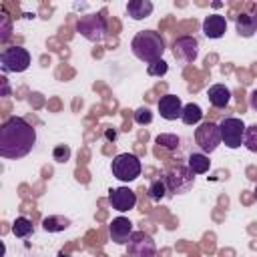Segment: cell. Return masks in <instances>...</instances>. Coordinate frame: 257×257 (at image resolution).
I'll list each match as a JSON object with an SVG mask.
<instances>
[{
	"mask_svg": "<svg viewBox=\"0 0 257 257\" xmlns=\"http://www.w3.org/2000/svg\"><path fill=\"white\" fill-rule=\"evenodd\" d=\"M108 203L114 211L118 213H124V211H131L135 209L137 205V193L128 187H116V189H110L108 191Z\"/></svg>",
	"mask_w": 257,
	"mask_h": 257,
	"instance_id": "8fae6325",
	"label": "cell"
},
{
	"mask_svg": "<svg viewBox=\"0 0 257 257\" xmlns=\"http://www.w3.org/2000/svg\"><path fill=\"white\" fill-rule=\"evenodd\" d=\"M251 16H253V22H255V28H257V6H255V12Z\"/></svg>",
	"mask_w": 257,
	"mask_h": 257,
	"instance_id": "1f68e13d",
	"label": "cell"
},
{
	"mask_svg": "<svg viewBox=\"0 0 257 257\" xmlns=\"http://www.w3.org/2000/svg\"><path fill=\"white\" fill-rule=\"evenodd\" d=\"M235 30H237L239 36H243V38H251V36L257 32L255 22H253V16L247 14V12L237 14V16H235Z\"/></svg>",
	"mask_w": 257,
	"mask_h": 257,
	"instance_id": "e0dca14e",
	"label": "cell"
},
{
	"mask_svg": "<svg viewBox=\"0 0 257 257\" xmlns=\"http://www.w3.org/2000/svg\"><path fill=\"white\" fill-rule=\"evenodd\" d=\"M12 36V18L6 12H0V42H6Z\"/></svg>",
	"mask_w": 257,
	"mask_h": 257,
	"instance_id": "d4e9b609",
	"label": "cell"
},
{
	"mask_svg": "<svg viewBox=\"0 0 257 257\" xmlns=\"http://www.w3.org/2000/svg\"><path fill=\"white\" fill-rule=\"evenodd\" d=\"M30 60V52L24 46H8L0 52V68L4 72H24Z\"/></svg>",
	"mask_w": 257,
	"mask_h": 257,
	"instance_id": "8992f818",
	"label": "cell"
},
{
	"mask_svg": "<svg viewBox=\"0 0 257 257\" xmlns=\"http://www.w3.org/2000/svg\"><path fill=\"white\" fill-rule=\"evenodd\" d=\"M0 86H2V92H0V96H4V98H8L12 90H10V82H8V78H6L4 74L0 76Z\"/></svg>",
	"mask_w": 257,
	"mask_h": 257,
	"instance_id": "f1b7e54d",
	"label": "cell"
},
{
	"mask_svg": "<svg viewBox=\"0 0 257 257\" xmlns=\"http://www.w3.org/2000/svg\"><path fill=\"white\" fill-rule=\"evenodd\" d=\"M147 195H149V199L151 201H161V199H165L167 195H169V189H167V181H165V177H159V179H155L151 185H149V189H147Z\"/></svg>",
	"mask_w": 257,
	"mask_h": 257,
	"instance_id": "7402d4cb",
	"label": "cell"
},
{
	"mask_svg": "<svg viewBox=\"0 0 257 257\" xmlns=\"http://www.w3.org/2000/svg\"><path fill=\"white\" fill-rule=\"evenodd\" d=\"M165 181H167V189H169V195H185L193 189L195 185V173L187 167V165H175L171 167L165 175Z\"/></svg>",
	"mask_w": 257,
	"mask_h": 257,
	"instance_id": "277c9868",
	"label": "cell"
},
{
	"mask_svg": "<svg viewBox=\"0 0 257 257\" xmlns=\"http://www.w3.org/2000/svg\"><path fill=\"white\" fill-rule=\"evenodd\" d=\"M34 233V225L28 217H16L14 223H12V235L16 239H26Z\"/></svg>",
	"mask_w": 257,
	"mask_h": 257,
	"instance_id": "ffe728a7",
	"label": "cell"
},
{
	"mask_svg": "<svg viewBox=\"0 0 257 257\" xmlns=\"http://www.w3.org/2000/svg\"><path fill=\"white\" fill-rule=\"evenodd\" d=\"M141 169H143V165H141L139 157L133 155V153H120L110 163L112 177L122 181V183H131V181L139 179L141 177Z\"/></svg>",
	"mask_w": 257,
	"mask_h": 257,
	"instance_id": "3957f363",
	"label": "cell"
},
{
	"mask_svg": "<svg viewBox=\"0 0 257 257\" xmlns=\"http://www.w3.org/2000/svg\"><path fill=\"white\" fill-rule=\"evenodd\" d=\"M126 255L128 257H155L157 255L155 239L145 231H135L126 243Z\"/></svg>",
	"mask_w": 257,
	"mask_h": 257,
	"instance_id": "9c48e42d",
	"label": "cell"
},
{
	"mask_svg": "<svg viewBox=\"0 0 257 257\" xmlns=\"http://www.w3.org/2000/svg\"><path fill=\"white\" fill-rule=\"evenodd\" d=\"M155 143H157L159 147L167 149V151H175V149L181 145V139H179L177 135H173V133H161V135L155 139Z\"/></svg>",
	"mask_w": 257,
	"mask_h": 257,
	"instance_id": "603a6c76",
	"label": "cell"
},
{
	"mask_svg": "<svg viewBox=\"0 0 257 257\" xmlns=\"http://www.w3.org/2000/svg\"><path fill=\"white\" fill-rule=\"evenodd\" d=\"M76 32L82 38H86L88 42H100L106 36V20L98 12L82 14L76 20Z\"/></svg>",
	"mask_w": 257,
	"mask_h": 257,
	"instance_id": "5b68a950",
	"label": "cell"
},
{
	"mask_svg": "<svg viewBox=\"0 0 257 257\" xmlns=\"http://www.w3.org/2000/svg\"><path fill=\"white\" fill-rule=\"evenodd\" d=\"M167 70H169V64H167L163 58L157 60V62L147 64V74H149V76H165Z\"/></svg>",
	"mask_w": 257,
	"mask_h": 257,
	"instance_id": "484cf974",
	"label": "cell"
},
{
	"mask_svg": "<svg viewBox=\"0 0 257 257\" xmlns=\"http://www.w3.org/2000/svg\"><path fill=\"white\" fill-rule=\"evenodd\" d=\"M70 227V219L64 215H48L42 219V229L46 233H60Z\"/></svg>",
	"mask_w": 257,
	"mask_h": 257,
	"instance_id": "ac0fdd59",
	"label": "cell"
},
{
	"mask_svg": "<svg viewBox=\"0 0 257 257\" xmlns=\"http://www.w3.org/2000/svg\"><path fill=\"white\" fill-rule=\"evenodd\" d=\"M249 106L257 112V88H255V90H251V94H249Z\"/></svg>",
	"mask_w": 257,
	"mask_h": 257,
	"instance_id": "f546056e",
	"label": "cell"
},
{
	"mask_svg": "<svg viewBox=\"0 0 257 257\" xmlns=\"http://www.w3.org/2000/svg\"><path fill=\"white\" fill-rule=\"evenodd\" d=\"M36 145V131L22 116H10L0 126V157L2 159H24Z\"/></svg>",
	"mask_w": 257,
	"mask_h": 257,
	"instance_id": "6da1fadb",
	"label": "cell"
},
{
	"mask_svg": "<svg viewBox=\"0 0 257 257\" xmlns=\"http://www.w3.org/2000/svg\"><path fill=\"white\" fill-rule=\"evenodd\" d=\"M52 159L56 163H66L70 159V147L68 145H56L52 151Z\"/></svg>",
	"mask_w": 257,
	"mask_h": 257,
	"instance_id": "83f0119b",
	"label": "cell"
},
{
	"mask_svg": "<svg viewBox=\"0 0 257 257\" xmlns=\"http://www.w3.org/2000/svg\"><path fill=\"white\" fill-rule=\"evenodd\" d=\"M131 50L139 60H143L147 64L157 62L165 54V38L157 30H141L133 36Z\"/></svg>",
	"mask_w": 257,
	"mask_h": 257,
	"instance_id": "7a4b0ae2",
	"label": "cell"
},
{
	"mask_svg": "<svg viewBox=\"0 0 257 257\" xmlns=\"http://www.w3.org/2000/svg\"><path fill=\"white\" fill-rule=\"evenodd\" d=\"M173 56L183 62V64H191L197 60L199 56V40L195 36H179L173 42Z\"/></svg>",
	"mask_w": 257,
	"mask_h": 257,
	"instance_id": "30bf717a",
	"label": "cell"
},
{
	"mask_svg": "<svg viewBox=\"0 0 257 257\" xmlns=\"http://www.w3.org/2000/svg\"><path fill=\"white\" fill-rule=\"evenodd\" d=\"M243 147L251 153L257 155V124H251L245 128V139H243Z\"/></svg>",
	"mask_w": 257,
	"mask_h": 257,
	"instance_id": "cb8c5ba5",
	"label": "cell"
},
{
	"mask_svg": "<svg viewBox=\"0 0 257 257\" xmlns=\"http://www.w3.org/2000/svg\"><path fill=\"white\" fill-rule=\"evenodd\" d=\"M255 197H257V185H255Z\"/></svg>",
	"mask_w": 257,
	"mask_h": 257,
	"instance_id": "d6a6232c",
	"label": "cell"
},
{
	"mask_svg": "<svg viewBox=\"0 0 257 257\" xmlns=\"http://www.w3.org/2000/svg\"><path fill=\"white\" fill-rule=\"evenodd\" d=\"M56 257H72V255H70V253H64V251H58Z\"/></svg>",
	"mask_w": 257,
	"mask_h": 257,
	"instance_id": "4dcf8cb0",
	"label": "cell"
},
{
	"mask_svg": "<svg viewBox=\"0 0 257 257\" xmlns=\"http://www.w3.org/2000/svg\"><path fill=\"white\" fill-rule=\"evenodd\" d=\"M207 98L215 108H225L231 100V90L225 84H213L207 90Z\"/></svg>",
	"mask_w": 257,
	"mask_h": 257,
	"instance_id": "2e32d148",
	"label": "cell"
},
{
	"mask_svg": "<svg viewBox=\"0 0 257 257\" xmlns=\"http://www.w3.org/2000/svg\"><path fill=\"white\" fill-rule=\"evenodd\" d=\"M201 118H203V108H201L199 104H195V102H189V104H185V106H183V114H181V120H183L185 124L193 126V124L201 122Z\"/></svg>",
	"mask_w": 257,
	"mask_h": 257,
	"instance_id": "44dd1931",
	"label": "cell"
},
{
	"mask_svg": "<svg viewBox=\"0 0 257 257\" xmlns=\"http://www.w3.org/2000/svg\"><path fill=\"white\" fill-rule=\"evenodd\" d=\"M108 233H110V241L116 245H126L133 231V221L126 217H114L112 223L108 225Z\"/></svg>",
	"mask_w": 257,
	"mask_h": 257,
	"instance_id": "7c38bea8",
	"label": "cell"
},
{
	"mask_svg": "<svg viewBox=\"0 0 257 257\" xmlns=\"http://www.w3.org/2000/svg\"><path fill=\"white\" fill-rule=\"evenodd\" d=\"M183 106L185 104L181 102V98L177 94H165L159 100V114L165 120H177L183 114Z\"/></svg>",
	"mask_w": 257,
	"mask_h": 257,
	"instance_id": "4fadbf2b",
	"label": "cell"
},
{
	"mask_svg": "<svg viewBox=\"0 0 257 257\" xmlns=\"http://www.w3.org/2000/svg\"><path fill=\"white\" fill-rule=\"evenodd\" d=\"M201 28H203V34L207 38L217 40L227 32V18L221 14H209V16H205Z\"/></svg>",
	"mask_w": 257,
	"mask_h": 257,
	"instance_id": "5bb4252c",
	"label": "cell"
},
{
	"mask_svg": "<svg viewBox=\"0 0 257 257\" xmlns=\"http://www.w3.org/2000/svg\"><path fill=\"white\" fill-rule=\"evenodd\" d=\"M155 10L151 0H128L126 2V14L133 20H145L147 16H151Z\"/></svg>",
	"mask_w": 257,
	"mask_h": 257,
	"instance_id": "9a60e30c",
	"label": "cell"
},
{
	"mask_svg": "<svg viewBox=\"0 0 257 257\" xmlns=\"http://www.w3.org/2000/svg\"><path fill=\"white\" fill-rule=\"evenodd\" d=\"M195 143L201 149V153L211 155L213 151H217V147L221 145V131L219 124L205 120L195 128Z\"/></svg>",
	"mask_w": 257,
	"mask_h": 257,
	"instance_id": "ba28073f",
	"label": "cell"
},
{
	"mask_svg": "<svg viewBox=\"0 0 257 257\" xmlns=\"http://www.w3.org/2000/svg\"><path fill=\"white\" fill-rule=\"evenodd\" d=\"M187 167L195 173V175H205L211 169V161L205 153H191L187 159Z\"/></svg>",
	"mask_w": 257,
	"mask_h": 257,
	"instance_id": "d6986e66",
	"label": "cell"
},
{
	"mask_svg": "<svg viewBox=\"0 0 257 257\" xmlns=\"http://www.w3.org/2000/svg\"><path fill=\"white\" fill-rule=\"evenodd\" d=\"M245 122L237 116H227L219 122V131H221V143L227 149H239L243 145L245 139Z\"/></svg>",
	"mask_w": 257,
	"mask_h": 257,
	"instance_id": "52a82bcc",
	"label": "cell"
},
{
	"mask_svg": "<svg viewBox=\"0 0 257 257\" xmlns=\"http://www.w3.org/2000/svg\"><path fill=\"white\" fill-rule=\"evenodd\" d=\"M133 118H135L137 124L145 126V124H151V122H153V112H151L147 106H141V108H137V110L133 112Z\"/></svg>",
	"mask_w": 257,
	"mask_h": 257,
	"instance_id": "4316f807",
	"label": "cell"
}]
</instances>
